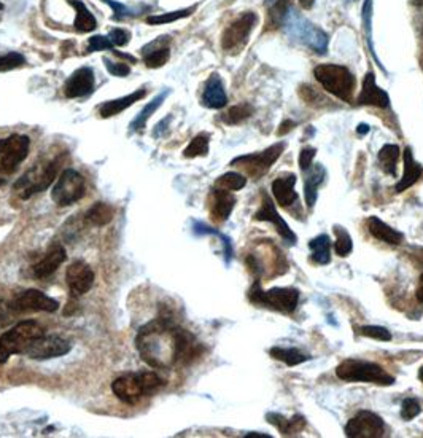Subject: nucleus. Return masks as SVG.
Here are the masks:
<instances>
[{"label": "nucleus", "mask_w": 423, "mask_h": 438, "mask_svg": "<svg viewBox=\"0 0 423 438\" xmlns=\"http://www.w3.org/2000/svg\"><path fill=\"white\" fill-rule=\"evenodd\" d=\"M59 166H61V158L53 160L42 167L35 165L23 177L16 180L15 190L19 193V196L23 199H29L32 194L45 192L56 178Z\"/></svg>", "instance_id": "8"}, {"label": "nucleus", "mask_w": 423, "mask_h": 438, "mask_svg": "<svg viewBox=\"0 0 423 438\" xmlns=\"http://www.w3.org/2000/svg\"><path fill=\"white\" fill-rule=\"evenodd\" d=\"M105 3H108L112 7V10H113V19H123V18H126V16H131V12H129V8H126L124 7L123 3H119V2H115V0H104Z\"/></svg>", "instance_id": "48"}, {"label": "nucleus", "mask_w": 423, "mask_h": 438, "mask_svg": "<svg viewBox=\"0 0 423 438\" xmlns=\"http://www.w3.org/2000/svg\"><path fill=\"white\" fill-rule=\"evenodd\" d=\"M269 354L277 359L280 362H285L288 367H296L300 364H304L311 357L307 354H302L301 351H297L295 348H280V346H275V348L269 349Z\"/></svg>", "instance_id": "32"}, {"label": "nucleus", "mask_w": 423, "mask_h": 438, "mask_svg": "<svg viewBox=\"0 0 423 438\" xmlns=\"http://www.w3.org/2000/svg\"><path fill=\"white\" fill-rule=\"evenodd\" d=\"M291 128H295V123H293L291 120H286L280 124V129H279V136H282V134H286L288 131H291Z\"/></svg>", "instance_id": "49"}, {"label": "nucleus", "mask_w": 423, "mask_h": 438, "mask_svg": "<svg viewBox=\"0 0 423 438\" xmlns=\"http://www.w3.org/2000/svg\"><path fill=\"white\" fill-rule=\"evenodd\" d=\"M411 3L417 8H423V0H411Z\"/></svg>", "instance_id": "54"}, {"label": "nucleus", "mask_w": 423, "mask_h": 438, "mask_svg": "<svg viewBox=\"0 0 423 438\" xmlns=\"http://www.w3.org/2000/svg\"><path fill=\"white\" fill-rule=\"evenodd\" d=\"M31 140L27 136L13 134V136L0 139V171L5 174H13L27 158Z\"/></svg>", "instance_id": "11"}, {"label": "nucleus", "mask_w": 423, "mask_h": 438, "mask_svg": "<svg viewBox=\"0 0 423 438\" xmlns=\"http://www.w3.org/2000/svg\"><path fill=\"white\" fill-rule=\"evenodd\" d=\"M366 225H368V230H370V233L376 237V239L387 242V244H392V246L403 244V241H404L403 233H399L398 230H393L392 226L385 224V221H382L379 217H370L366 221Z\"/></svg>", "instance_id": "25"}, {"label": "nucleus", "mask_w": 423, "mask_h": 438, "mask_svg": "<svg viewBox=\"0 0 423 438\" xmlns=\"http://www.w3.org/2000/svg\"><path fill=\"white\" fill-rule=\"evenodd\" d=\"M113 215H115V210H113L110 204L96 203L93 208L86 212V220L96 226H104L110 224L113 220Z\"/></svg>", "instance_id": "33"}, {"label": "nucleus", "mask_w": 423, "mask_h": 438, "mask_svg": "<svg viewBox=\"0 0 423 438\" xmlns=\"http://www.w3.org/2000/svg\"><path fill=\"white\" fill-rule=\"evenodd\" d=\"M417 300H419L420 303H423V273L420 276V283H419V289H417Z\"/></svg>", "instance_id": "50"}, {"label": "nucleus", "mask_w": 423, "mask_h": 438, "mask_svg": "<svg viewBox=\"0 0 423 438\" xmlns=\"http://www.w3.org/2000/svg\"><path fill=\"white\" fill-rule=\"evenodd\" d=\"M316 153H317V150L313 149V147H306V149L301 150V153H300V167H301V171L306 172L309 167L312 166V161H313V158H316Z\"/></svg>", "instance_id": "46"}, {"label": "nucleus", "mask_w": 423, "mask_h": 438, "mask_svg": "<svg viewBox=\"0 0 423 438\" xmlns=\"http://www.w3.org/2000/svg\"><path fill=\"white\" fill-rule=\"evenodd\" d=\"M209 134H199L189 142L188 147L183 150L185 158H196V156H205L209 153Z\"/></svg>", "instance_id": "37"}, {"label": "nucleus", "mask_w": 423, "mask_h": 438, "mask_svg": "<svg viewBox=\"0 0 423 438\" xmlns=\"http://www.w3.org/2000/svg\"><path fill=\"white\" fill-rule=\"evenodd\" d=\"M345 435L350 438H379L385 435V423L372 411L361 410L345 426Z\"/></svg>", "instance_id": "12"}, {"label": "nucleus", "mask_w": 423, "mask_h": 438, "mask_svg": "<svg viewBox=\"0 0 423 438\" xmlns=\"http://www.w3.org/2000/svg\"><path fill=\"white\" fill-rule=\"evenodd\" d=\"M164 386V381L153 371L126 373L112 382V391L121 402L135 405Z\"/></svg>", "instance_id": "2"}, {"label": "nucleus", "mask_w": 423, "mask_h": 438, "mask_svg": "<svg viewBox=\"0 0 423 438\" xmlns=\"http://www.w3.org/2000/svg\"><path fill=\"white\" fill-rule=\"evenodd\" d=\"M66 249L61 244H54L50 251L45 253V257L42 258L39 263L34 264V276L39 279H45L48 276H51L61 264L66 262Z\"/></svg>", "instance_id": "21"}, {"label": "nucleus", "mask_w": 423, "mask_h": 438, "mask_svg": "<svg viewBox=\"0 0 423 438\" xmlns=\"http://www.w3.org/2000/svg\"><path fill=\"white\" fill-rule=\"evenodd\" d=\"M306 172L307 177L304 183V196L307 208L312 209L318 199V187L322 185L325 177H327V169L322 165H316L309 167Z\"/></svg>", "instance_id": "27"}, {"label": "nucleus", "mask_w": 423, "mask_h": 438, "mask_svg": "<svg viewBox=\"0 0 423 438\" xmlns=\"http://www.w3.org/2000/svg\"><path fill=\"white\" fill-rule=\"evenodd\" d=\"M85 193L86 182L83 176L75 169H66L59 176L58 183L51 192V198L58 205L66 208V205H72L80 201L85 196Z\"/></svg>", "instance_id": "10"}, {"label": "nucleus", "mask_w": 423, "mask_h": 438, "mask_svg": "<svg viewBox=\"0 0 423 438\" xmlns=\"http://www.w3.org/2000/svg\"><path fill=\"white\" fill-rule=\"evenodd\" d=\"M171 58V50L169 48H158V50L151 51L148 53V55L144 56V61L146 64V67H151V69H158L161 66H164V64L169 61Z\"/></svg>", "instance_id": "40"}, {"label": "nucleus", "mask_w": 423, "mask_h": 438, "mask_svg": "<svg viewBox=\"0 0 423 438\" xmlns=\"http://www.w3.org/2000/svg\"><path fill=\"white\" fill-rule=\"evenodd\" d=\"M254 220L258 221H269L275 226L277 233L282 236L286 244L295 246L297 242V236L293 233V230L288 226V224L284 220V217H280V214L277 212V208L268 193H263V201H261V208L257 214H254Z\"/></svg>", "instance_id": "16"}, {"label": "nucleus", "mask_w": 423, "mask_h": 438, "mask_svg": "<svg viewBox=\"0 0 423 438\" xmlns=\"http://www.w3.org/2000/svg\"><path fill=\"white\" fill-rule=\"evenodd\" d=\"M313 75L329 94L344 102H352L354 99L356 80L347 67L339 66V64H322V66L316 67Z\"/></svg>", "instance_id": "4"}, {"label": "nucleus", "mask_w": 423, "mask_h": 438, "mask_svg": "<svg viewBox=\"0 0 423 438\" xmlns=\"http://www.w3.org/2000/svg\"><path fill=\"white\" fill-rule=\"evenodd\" d=\"M312 251V260L318 264H328L331 262V239L328 235H318L309 242Z\"/></svg>", "instance_id": "29"}, {"label": "nucleus", "mask_w": 423, "mask_h": 438, "mask_svg": "<svg viewBox=\"0 0 423 438\" xmlns=\"http://www.w3.org/2000/svg\"><path fill=\"white\" fill-rule=\"evenodd\" d=\"M368 131H370V126H368V124H365V123L358 124V129H356L358 134H366Z\"/></svg>", "instance_id": "53"}, {"label": "nucleus", "mask_w": 423, "mask_h": 438, "mask_svg": "<svg viewBox=\"0 0 423 438\" xmlns=\"http://www.w3.org/2000/svg\"><path fill=\"white\" fill-rule=\"evenodd\" d=\"M129 37H131V34L123 29H113L110 32V35H108V39L112 40V43L115 47H123V45H128L129 43Z\"/></svg>", "instance_id": "47"}, {"label": "nucleus", "mask_w": 423, "mask_h": 438, "mask_svg": "<svg viewBox=\"0 0 423 438\" xmlns=\"http://www.w3.org/2000/svg\"><path fill=\"white\" fill-rule=\"evenodd\" d=\"M336 376L347 382H371L379 386H392L395 378L379 364L360 359H347L336 369Z\"/></svg>", "instance_id": "5"}, {"label": "nucleus", "mask_w": 423, "mask_h": 438, "mask_svg": "<svg viewBox=\"0 0 423 438\" xmlns=\"http://www.w3.org/2000/svg\"><path fill=\"white\" fill-rule=\"evenodd\" d=\"M66 279H67L70 294H72L74 296H81L93 287L94 273L85 262L77 260L67 268Z\"/></svg>", "instance_id": "17"}, {"label": "nucleus", "mask_w": 423, "mask_h": 438, "mask_svg": "<svg viewBox=\"0 0 423 438\" xmlns=\"http://www.w3.org/2000/svg\"><path fill=\"white\" fill-rule=\"evenodd\" d=\"M88 50L89 53L94 51H102V50H113V43L108 37L104 35H94L89 39L88 43Z\"/></svg>", "instance_id": "44"}, {"label": "nucleus", "mask_w": 423, "mask_h": 438, "mask_svg": "<svg viewBox=\"0 0 423 438\" xmlns=\"http://www.w3.org/2000/svg\"><path fill=\"white\" fill-rule=\"evenodd\" d=\"M286 147L285 142H279L270 145L269 149H266L261 153H252V155H243L237 156L231 161V166L241 167L247 172L248 176H252L254 178H259L268 172L273 165L280 158V155L284 153V150Z\"/></svg>", "instance_id": "9"}, {"label": "nucleus", "mask_w": 423, "mask_h": 438, "mask_svg": "<svg viewBox=\"0 0 423 438\" xmlns=\"http://www.w3.org/2000/svg\"><path fill=\"white\" fill-rule=\"evenodd\" d=\"M145 94H146L145 90H137V91H134L132 94L119 97V99L107 101V102H104V104L99 107L101 117L102 118L115 117V115H118V113H121L123 110H126L131 106H134L135 102H139L140 99H144Z\"/></svg>", "instance_id": "28"}, {"label": "nucleus", "mask_w": 423, "mask_h": 438, "mask_svg": "<svg viewBox=\"0 0 423 438\" xmlns=\"http://www.w3.org/2000/svg\"><path fill=\"white\" fill-rule=\"evenodd\" d=\"M257 21V15L248 12L243 13L241 18L227 26L226 31L223 32V37H221V47H223V50H241V48L247 43L248 37H250V32L253 31Z\"/></svg>", "instance_id": "13"}, {"label": "nucleus", "mask_w": 423, "mask_h": 438, "mask_svg": "<svg viewBox=\"0 0 423 438\" xmlns=\"http://www.w3.org/2000/svg\"><path fill=\"white\" fill-rule=\"evenodd\" d=\"M285 29L293 40H297L304 43L311 50H313L318 55H325L328 50V34L322 31L317 26L309 23L307 19L302 18L301 15L295 12H288L285 18Z\"/></svg>", "instance_id": "6"}, {"label": "nucleus", "mask_w": 423, "mask_h": 438, "mask_svg": "<svg viewBox=\"0 0 423 438\" xmlns=\"http://www.w3.org/2000/svg\"><path fill=\"white\" fill-rule=\"evenodd\" d=\"M2 8H3V5H2V3H0V10H2Z\"/></svg>", "instance_id": "56"}, {"label": "nucleus", "mask_w": 423, "mask_h": 438, "mask_svg": "<svg viewBox=\"0 0 423 438\" xmlns=\"http://www.w3.org/2000/svg\"><path fill=\"white\" fill-rule=\"evenodd\" d=\"M104 62L108 72H110L112 75H115V77H126V75H129V72H131V69H129L128 64H124V62H112V61H108L107 58L104 59Z\"/></svg>", "instance_id": "45"}, {"label": "nucleus", "mask_w": 423, "mask_h": 438, "mask_svg": "<svg viewBox=\"0 0 423 438\" xmlns=\"http://www.w3.org/2000/svg\"><path fill=\"white\" fill-rule=\"evenodd\" d=\"M169 94V91H166V93H161L159 96H156L153 101L150 102L148 106L145 107V109L139 113V117L135 118V120L131 123V129L132 131H142V129L145 128L146 121H148V118L153 115V113L158 110V107L161 106V102L166 99V96Z\"/></svg>", "instance_id": "34"}, {"label": "nucleus", "mask_w": 423, "mask_h": 438, "mask_svg": "<svg viewBox=\"0 0 423 438\" xmlns=\"http://www.w3.org/2000/svg\"><path fill=\"white\" fill-rule=\"evenodd\" d=\"M266 419H268L269 424H273L274 427H277V430L284 437H293L297 435L300 432L306 429V419L302 416H293V418H285L279 413H268L266 414Z\"/></svg>", "instance_id": "26"}, {"label": "nucleus", "mask_w": 423, "mask_h": 438, "mask_svg": "<svg viewBox=\"0 0 423 438\" xmlns=\"http://www.w3.org/2000/svg\"><path fill=\"white\" fill-rule=\"evenodd\" d=\"M358 104L360 106H374L379 109H388L390 107V97L381 90L376 83V75L372 72H368L365 80H363L361 93L358 96Z\"/></svg>", "instance_id": "18"}, {"label": "nucleus", "mask_w": 423, "mask_h": 438, "mask_svg": "<svg viewBox=\"0 0 423 438\" xmlns=\"http://www.w3.org/2000/svg\"><path fill=\"white\" fill-rule=\"evenodd\" d=\"M253 112L254 109L250 104H239V106L231 107V109L227 110L223 117H221V120H223L226 124H239L243 120H247V118H250L253 115Z\"/></svg>", "instance_id": "36"}, {"label": "nucleus", "mask_w": 423, "mask_h": 438, "mask_svg": "<svg viewBox=\"0 0 423 438\" xmlns=\"http://www.w3.org/2000/svg\"><path fill=\"white\" fill-rule=\"evenodd\" d=\"M10 308L13 312H54L59 310V303L40 290L29 289L16 295L10 303Z\"/></svg>", "instance_id": "14"}, {"label": "nucleus", "mask_w": 423, "mask_h": 438, "mask_svg": "<svg viewBox=\"0 0 423 438\" xmlns=\"http://www.w3.org/2000/svg\"><path fill=\"white\" fill-rule=\"evenodd\" d=\"M358 333L363 335V337L379 339V342H390V339H392V333H390L385 327L379 326H363L358 328Z\"/></svg>", "instance_id": "41"}, {"label": "nucleus", "mask_w": 423, "mask_h": 438, "mask_svg": "<svg viewBox=\"0 0 423 438\" xmlns=\"http://www.w3.org/2000/svg\"><path fill=\"white\" fill-rule=\"evenodd\" d=\"M334 233H336V242H334V252L338 253L339 257H347L354 249V242H352L350 235L347 233V230H344L343 226L336 225L334 226Z\"/></svg>", "instance_id": "38"}, {"label": "nucleus", "mask_w": 423, "mask_h": 438, "mask_svg": "<svg viewBox=\"0 0 423 438\" xmlns=\"http://www.w3.org/2000/svg\"><path fill=\"white\" fill-rule=\"evenodd\" d=\"M248 298L252 303L259 306H266L269 310L291 314L296 310L300 303V290L290 287H274L270 290H263L261 284L254 283L253 287L248 292Z\"/></svg>", "instance_id": "7"}, {"label": "nucleus", "mask_w": 423, "mask_h": 438, "mask_svg": "<svg viewBox=\"0 0 423 438\" xmlns=\"http://www.w3.org/2000/svg\"><path fill=\"white\" fill-rule=\"evenodd\" d=\"M94 91V72L91 67H81L75 70L66 83V96L70 99L86 97Z\"/></svg>", "instance_id": "19"}, {"label": "nucleus", "mask_w": 423, "mask_h": 438, "mask_svg": "<svg viewBox=\"0 0 423 438\" xmlns=\"http://www.w3.org/2000/svg\"><path fill=\"white\" fill-rule=\"evenodd\" d=\"M194 10H196V7L178 10V12H171V13H164V15H155V16H150V18H146V23L153 24V26L169 24V23H173V21H177V19L187 18V16L191 15Z\"/></svg>", "instance_id": "39"}, {"label": "nucleus", "mask_w": 423, "mask_h": 438, "mask_svg": "<svg viewBox=\"0 0 423 438\" xmlns=\"http://www.w3.org/2000/svg\"><path fill=\"white\" fill-rule=\"evenodd\" d=\"M26 64L24 56L21 53H8V55L0 56V72H7V70L18 69Z\"/></svg>", "instance_id": "42"}, {"label": "nucleus", "mask_w": 423, "mask_h": 438, "mask_svg": "<svg viewBox=\"0 0 423 438\" xmlns=\"http://www.w3.org/2000/svg\"><path fill=\"white\" fill-rule=\"evenodd\" d=\"M422 413V407L417 398H406L401 405V418L411 421Z\"/></svg>", "instance_id": "43"}, {"label": "nucleus", "mask_w": 423, "mask_h": 438, "mask_svg": "<svg viewBox=\"0 0 423 438\" xmlns=\"http://www.w3.org/2000/svg\"><path fill=\"white\" fill-rule=\"evenodd\" d=\"M296 180V174L286 172L273 182V194L282 208H290V205L297 203V193L295 192Z\"/></svg>", "instance_id": "20"}, {"label": "nucleus", "mask_w": 423, "mask_h": 438, "mask_svg": "<svg viewBox=\"0 0 423 438\" xmlns=\"http://www.w3.org/2000/svg\"><path fill=\"white\" fill-rule=\"evenodd\" d=\"M313 3H316V0H300V5L304 10H311L313 7Z\"/></svg>", "instance_id": "52"}, {"label": "nucleus", "mask_w": 423, "mask_h": 438, "mask_svg": "<svg viewBox=\"0 0 423 438\" xmlns=\"http://www.w3.org/2000/svg\"><path fill=\"white\" fill-rule=\"evenodd\" d=\"M227 102V97L225 93V86L223 82L218 75L214 74L212 77L207 80L204 88V94H202V104L209 109H223Z\"/></svg>", "instance_id": "23"}, {"label": "nucleus", "mask_w": 423, "mask_h": 438, "mask_svg": "<svg viewBox=\"0 0 423 438\" xmlns=\"http://www.w3.org/2000/svg\"><path fill=\"white\" fill-rule=\"evenodd\" d=\"M178 326L169 317H158L139 330L135 346L142 360L153 369L175 364Z\"/></svg>", "instance_id": "1"}, {"label": "nucleus", "mask_w": 423, "mask_h": 438, "mask_svg": "<svg viewBox=\"0 0 423 438\" xmlns=\"http://www.w3.org/2000/svg\"><path fill=\"white\" fill-rule=\"evenodd\" d=\"M398 158H399L398 145H393V144L383 145L381 151H379V163H381V167L385 174L397 177Z\"/></svg>", "instance_id": "31"}, {"label": "nucleus", "mask_w": 423, "mask_h": 438, "mask_svg": "<svg viewBox=\"0 0 423 438\" xmlns=\"http://www.w3.org/2000/svg\"><path fill=\"white\" fill-rule=\"evenodd\" d=\"M45 335L35 321H23L16 323L0 337V364H5L12 355L26 354L37 338Z\"/></svg>", "instance_id": "3"}, {"label": "nucleus", "mask_w": 423, "mask_h": 438, "mask_svg": "<svg viewBox=\"0 0 423 438\" xmlns=\"http://www.w3.org/2000/svg\"><path fill=\"white\" fill-rule=\"evenodd\" d=\"M245 185H247V178L242 174H239V172H226V174L216 178V182H215L216 188H223V190H227V192L242 190Z\"/></svg>", "instance_id": "35"}, {"label": "nucleus", "mask_w": 423, "mask_h": 438, "mask_svg": "<svg viewBox=\"0 0 423 438\" xmlns=\"http://www.w3.org/2000/svg\"><path fill=\"white\" fill-rule=\"evenodd\" d=\"M422 174L423 166L420 163H417L414 155H412V150L408 147L404 150V174L397 185H395V193H403L412 185H415Z\"/></svg>", "instance_id": "24"}, {"label": "nucleus", "mask_w": 423, "mask_h": 438, "mask_svg": "<svg viewBox=\"0 0 423 438\" xmlns=\"http://www.w3.org/2000/svg\"><path fill=\"white\" fill-rule=\"evenodd\" d=\"M2 183H3V182H2V180H0V185H2Z\"/></svg>", "instance_id": "57"}, {"label": "nucleus", "mask_w": 423, "mask_h": 438, "mask_svg": "<svg viewBox=\"0 0 423 438\" xmlns=\"http://www.w3.org/2000/svg\"><path fill=\"white\" fill-rule=\"evenodd\" d=\"M252 437H254V438H273L269 434H263V432H250V434L245 435V438H252Z\"/></svg>", "instance_id": "51"}, {"label": "nucleus", "mask_w": 423, "mask_h": 438, "mask_svg": "<svg viewBox=\"0 0 423 438\" xmlns=\"http://www.w3.org/2000/svg\"><path fill=\"white\" fill-rule=\"evenodd\" d=\"M72 344L66 338L58 337V335H42L37 338L29 349L26 351V355L34 360H46L54 357H62L70 353Z\"/></svg>", "instance_id": "15"}, {"label": "nucleus", "mask_w": 423, "mask_h": 438, "mask_svg": "<svg viewBox=\"0 0 423 438\" xmlns=\"http://www.w3.org/2000/svg\"><path fill=\"white\" fill-rule=\"evenodd\" d=\"M419 380L423 382V367L419 370Z\"/></svg>", "instance_id": "55"}, {"label": "nucleus", "mask_w": 423, "mask_h": 438, "mask_svg": "<svg viewBox=\"0 0 423 438\" xmlns=\"http://www.w3.org/2000/svg\"><path fill=\"white\" fill-rule=\"evenodd\" d=\"M70 5H74L75 10H77V18H75V29L78 32H91L96 29L97 21L93 16V13L89 12L88 7L80 0H69Z\"/></svg>", "instance_id": "30"}, {"label": "nucleus", "mask_w": 423, "mask_h": 438, "mask_svg": "<svg viewBox=\"0 0 423 438\" xmlns=\"http://www.w3.org/2000/svg\"><path fill=\"white\" fill-rule=\"evenodd\" d=\"M236 205V196L231 192L223 190V188H214L212 192V203H210V214L216 221H225L230 219Z\"/></svg>", "instance_id": "22"}]
</instances>
